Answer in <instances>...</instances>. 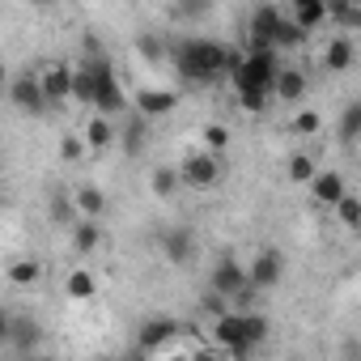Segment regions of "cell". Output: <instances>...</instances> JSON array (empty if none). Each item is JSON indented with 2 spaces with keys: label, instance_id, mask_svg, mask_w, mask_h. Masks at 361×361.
<instances>
[{
  "label": "cell",
  "instance_id": "6da1fadb",
  "mask_svg": "<svg viewBox=\"0 0 361 361\" xmlns=\"http://www.w3.org/2000/svg\"><path fill=\"white\" fill-rule=\"evenodd\" d=\"M247 51H230L226 43L217 39H183L170 47V60H174V73L192 81V85H209L217 77H234V68L243 64Z\"/></svg>",
  "mask_w": 361,
  "mask_h": 361
},
{
  "label": "cell",
  "instance_id": "7a4b0ae2",
  "mask_svg": "<svg viewBox=\"0 0 361 361\" xmlns=\"http://www.w3.org/2000/svg\"><path fill=\"white\" fill-rule=\"evenodd\" d=\"M268 336H272V323H268V314H264V310H251V314L230 310V314L213 319V344H217V348H226L234 361H247V357L268 340Z\"/></svg>",
  "mask_w": 361,
  "mask_h": 361
},
{
  "label": "cell",
  "instance_id": "3957f363",
  "mask_svg": "<svg viewBox=\"0 0 361 361\" xmlns=\"http://www.w3.org/2000/svg\"><path fill=\"white\" fill-rule=\"evenodd\" d=\"M285 68L281 51H247L243 64L234 68V94H272V81L276 73Z\"/></svg>",
  "mask_w": 361,
  "mask_h": 361
},
{
  "label": "cell",
  "instance_id": "277c9868",
  "mask_svg": "<svg viewBox=\"0 0 361 361\" xmlns=\"http://www.w3.org/2000/svg\"><path fill=\"white\" fill-rule=\"evenodd\" d=\"M90 68L98 73V102H94V115L115 119L119 111H128V106H132V94L123 90V81L115 77V68H111L106 60H90Z\"/></svg>",
  "mask_w": 361,
  "mask_h": 361
},
{
  "label": "cell",
  "instance_id": "5b68a950",
  "mask_svg": "<svg viewBox=\"0 0 361 361\" xmlns=\"http://www.w3.org/2000/svg\"><path fill=\"white\" fill-rule=\"evenodd\" d=\"M178 174H183V188H196V192L217 188L221 183V157L209 153L204 145H196L183 161H178Z\"/></svg>",
  "mask_w": 361,
  "mask_h": 361
},
{
  "label": "cell",
  "instance_id": "8992f818",
  "mask_svg": "<svg viewBox=\"0 0 361 361\" xmlns=\"http://www.w3.org/2000/svg\"><path fill=\"white\" fill-rule=\"evenodd\" d=\"M9 102L22 111V115H43L51 102H47V90H43V81H39V73L30 68V73H18L13 81H9Z\"/></svg>",
  "mask_w": 361,
  "mask_h": 361
},
{
  "label": "cell",
  "instance_id": "52a82bcc",
  "mask_svg": "<svg viewBox=\"0 0 361 361\" xmlns=\"http://www.w3.org/2000/svg\"><path fill=\"white\" fill-rule=\"evenodd\" d=\"M178 336H183V327L174 319H166V314H157V319H145L136 327V348L140 353H166V348L178 344Z\"/></svg>",
  "mask_w": 361,
  "mask_h": 361
},
{
  "label": "cell",
  "instance_id": "ba28073f",
  "mask_svg": "<svg viewBox=\"0 0 361 361\" xmlns=\"http://www.w3.org/2000/svg\"><path fill=\"white\" fill-rule=\"evenodd\" d=\"M247 285H251L247 264H243V259H234V255H221V259L213 264V272H209V289H213V293H221V298H230V302H234Z\"/></svg>",
  "mask_w": 361,
  "mask_h": 361
},
{
  "label": "cell",
  "instance_id": "9c48e42d",
  "mask_svg": "<svg viewBox=\"0 0 361 361\" xmlns=\"http://www.w3.org/2000/svg\"><path fill=\"white\" fill-rule=\"evenodd\" d=\"M247 276H251V285L259 289V293H268V289H276L281 281H285V251H276V247H264L251 264H247Z\"/></svg>",
  "mask_w": 361,
  "mask_h": 361
},
{
  "label": "cell",
  "instance_id": "30bf717a",
  "mask_svg": "<svg viewBox=\"0 0 361 361\" xmlns=\"http://www.w3.org/2000/svg\"><path fill=\"white\" fill-rule=\"evenodd\" d=\"M39 81H43V90H47V102H73L77 64H60V60H51V64L39 68Z\"/></svg>",
  "mask_w": 361,
  "mask_h": 361
},
{
  "label": "cell",
  "instance_id": "8fae6325",
  "mask_svg": "<svg viewBox=\"0 0 361 361\" xmlns=\"http://www.w3.org/2000/svg\"><path fill=\"white\" fill-rule=\"evenodd\" d=\"M310 94V77H306V68H298V64H285L281 73H276V81H272V102H289V106H302V98Z\"/></svg>",
  "mask_w": 361,
  "mask_h": 361
},
{
  "label": "cell",
  "instance_id": "7c38bea8",
  "mask_svg": "<svg viewBox=\"0 0 361 361\" xmlns=\"http://www.w3.org/2000/svg\"><path fill=\"white\" fill-rule=\"evenodd\" d=\"M132 102H136V115L140 119H161V115H170L178 106V94L174 90H161V85H140Z\"/></svg>",
  "mask_w": 361,
  "mask_h": 361
},
{
  "label": "cell",
  "instance_id": "4fadbf2b",
  "mask_svg": "<svg viewBox=\"0 0 361 361\" xmlns=\"http://www.w3.org/2000/svg\"><path fill=\"white\" fill-rule=\"evenodd\" d=\"M161 255H166L174 268L192 264V259H196V234H192V230H183V226L166 230V234H161Z\"/></svg>",
  "mask_w": 361,
  "mask_h": 361
},
{
  "label": "cell",
  "instance_id": "5bb4252c",
  "mask_svg": "<svg viewBox=\"0 0 361 361\" xmlns=\"http://www.w3.org/2000/svg\"><path fill=\"white\" fill-rule=\"evenodd\" d=\"M344 196H348V188H344L340 170H319V178L310 183V200H314V204H323V209H336Z\"/></svg>",
  "mask_w": 361,
  "mask_h": 361
},
{
  "label": "cell",
  "instance_id": "9a60e30c",
  "mask_svg": "<svg viewBox=\"0 0 361 361\" xmlns=\"http://www.w3.org/2000/svg\"><path fill=\"white\" fill-rule=\"evenodd\" d=\"M357 64V43L348 35H331L327 47H323V68L327 73H348Z\"/></svg>",
  "mask_w": 361,
  "mask_h": 361
},
{
  "label": "cell",
  "instance_id": "2e32d148",
  "mask_svg": "<svg viewBox=\"0 0 361 361\" xmlns=\"http://www.w3.org/2000/svg\"><path fill=\"white\" fill-rule=\"evenodd\" d=\"M289 18H293L306 35H314L323 22H331V5H323V0H293V5H289Z\"/></svg>",
  "mask_w": 361,
  "mask_h": 361
},
{
  "label": "cell",
  "instance_id": "e0dca14e",
  "mask_svg": "<svg viewBox=\"0 0 361 361\" xmlns=\"http://www.w3.org/2000/svg\"><path fill=\"white\" fill-rule=\"evenodd\" d=\"M5 336H9V344H13L18 353H30V357H35V344L43 340V327H39L35 319L18 314V319H9V323H5Z\"/></svg>",
  "mask_w": 361,
  "mask_h": 361
},
{
  "label": "cell",
  "instance_id": "ac0fdd59",
  "mask_svg": "<svg viewBox=\"0 0 361 361\" xmlns=\"http://www.w3.org/2000/svg\"><path fill=\"white\" fill-rule=\"evenodd\" d=\"M73 200H77L81 221H102V213H106V192H102V188L85 183V188H77V192H73Z\"/></svg>",
  "mask_w": 361,
  "mask_h": 361
},
{
  "label": "cell",
  "instance_id": "d6986e66",
  "mask_svg": "<svg viewBox=\"0 0 361 361\" xmlns=\"http://www.w3.org/2000/svg\"><path fill=\"white\" fill-rule=\"evenodd\" d=\"M81 136H85V145H90L94 153H102V149H111V145H115V136H119V132H115V123H111L106 115H90V123H85V132H81Z\"/></svg>",
  "mask_w": 361,
  "mask_h": 361
},
{
  "label": "cell",
  "instance_id": "ffe728a7",
  "mask_svg": "<svg viewBox=\"0 0 361 361\" xmlns=\"http://www.w3.org/2000/svg\"><path fill=\"white\" fill-rule=\"evenodd\" d=\"M149 188H153L157 200H170L178 188H183V174H178V166H157L153 178H149Z\"/></svg>",
  "mask_w": 361,
  "mask_h": 361
},
{
  "label": "cell",
  "instance_id": "44dd1931",
  "mask_svg": "<svg viewBox=\"0 0 361 361\" xmlns=\"http://www.w3.org/2000/svg\"><path fill=\"white\" fill-rule=\"evenodd\" d=\"M331 22H336V35H357L361 30V5H353V0H340V5H331Z\"/></svg>",
  "mask_w": 361,
  "mask_h": 361
},
{
  "label": "cell",
  "instance_id": "7402d4cb",
  "mask_svg": "<svg viewBox=\"0 0 361 361\" xmlns=\"http://www.w3.org/2000/svg\"><path fill=\"white\" fill-rule=\"evenodd\" d=\"M64 293H68L73 302H90V298L98 293V281H94L85 268H73V272L64 276Z\"/></svg>",
  "mask_w": 361,
  "mask_h": 361
},
{
  "label": "cell",
  "instance_id": "603a6c76",
  "mask_svg": "<svg viewBox=\"0 0 361 361\" xmlns=\"http://www.w3.org/2000/svg\"><path fill=\"white\" fill-rule=\"evenodd\" d=\"M73 102H98V73L90 64H77V81H73Z\"/></svg>",
  "mask_w": 361,
  "mask_h": 361
},
{
  "label": "cell",
  "instance_id": "cb8c5ba5",
  "mask_svg": "<svg viewBox=\"0 0 361 361\" xmlns=\"http://www.w3.org/2000/svg\"><path fill=\"white\" fill-rule=\"evenodd\" d=\"M73 247H77L81 255L98 251V247H102V221H77V226H73Z\"/></svg>",
  "mask_w": 361,
  "mask_h": 361
},
{
  "label": "cell",
  "instance_id": "d4e9b609",
  "mask_svg": "<svg viewBox=\"0 0 361 361\" xmlns=\"http://www.w3.org/2000/svg\"><path fill=\"white\" fill-rule=\"evenodd\" d=\"M39 276H43V264L39 259H13L9 264V285H18V289H30V285H39Z\"/></svg>",
  "mask_w": 361,
  "mask_h": 361
},
{
  "label": "cell",
  "instance_id": "484cf974",
  "mask_svg": "<svg viewBox=\"0 0 361 361\" xmlns=\"http://www.w3.org/2000/svg\"><path fill=\"white\" fill-rule=\"evenodd\" d=\"M314 178H319V166H314V157L310 153H293L289 157V183H314Z\"/></svg>",
  "mask_w": 361,
  "mask_h": 361
},
{
  "label": "cell",
  "instance_id": "4316f807",
  "mask_svg": "<svg viewBox=\"0 0 361 361\" xmlns=\"http://www.w3.org/2000/svg\"><path fill=\"white\" fill-rule=\"evenodd\" d=\"M340 140L344 145H357L361 140V102H348L340 111Z\"/></svg>",
  "mask_w": 361,
  "mask_h": 361
},
{
  "label": "cell",
  "instance_id": "83f0119b",
  "mask_svg": "<svg viewBox=\"0 0 361 361\" xmlns=\"http://www.w3.org/2000/svg\"><path fill=\"white\" fill-rule=\"evenodd\" d=\"M200 145L221 157V153L230 149V128H226V123H204V128H200Z\"/></svg>",
  "mask_w": 361,
  "mask_h": 361
},
{
  "label": "cell",
  "instance_id": "f1b7e54d",
  "mask_svg": "<svg viewBox=\"0 0 361 361\" xmlns=\"http://www.w3.org/2000/svg\"><path fill=\"white\" fill-rule=\"evenodd\" d=\"M306 39H310V35H306V30H302V26H298V22L289 18V13H285V22H281V30H276V51H289V47H302Z\"/></svg>",
  "mask_w": 361,
  "mask_h": 361
},
{
  "label": "cell",
  "instance_id": "f546056e",
  "mask_svg": "<svg viewBox=\"0 0 361 361\" xmlns=\"http://www.w3.org/2000/svg\"><path fill=\"white\" fill-rule=\"evenodd\" d=\"M336 217H340L344 230H361V196H344L336 204Z\"/></svg>",
  "mask_w": 361,
  "mask_h": 361
},
{
  "label": "cell",
  "instance_id": "4dcf8cb0",
  "mask_svg": "<svg viewBox=\"0 0 361 361\" xmlns=\"http://www.w3.org/2000/svg\"><path fill=\"white\" fill-rule=\"evenodd\" d=\"M319 128H323L319 111H310V106H298V111H293V132H298V136H314Z\"/></svg>",
  "mask_w": 361,
  "mask_h": 361
},
{
  "label": "cell",
  "instance_id": "1f68e13d",
  "mask_svg": "<svg viewBox=\"0 0 361 361\" xmlns=\"http://www.w3.org/2000/svg\"><path fill=\"white\" fill-rule=\"evenodd\" d=\"M136 51H140L145 60H166V56H170V43H161L157 35H140V39H136Z\"/></svg>",
  "mask_w": 361,
  "mask_h": 361
},
{
  "label": "cell",
  "instance_id": "d6a6232c",
  "mask_svg": "<svg viewBox=\"0 0 361 361\" xmlns=\"http://www.w3.org/2000/svg\"><path fill=\"white\" fill-rule=\"evenodd\" d=\"M51 217H56L60 226H64V221H73V217H77V200H73V196H64V192H56V196H51ZM73 226H77V221H73Z\"/></svg>",
  "mask_w": 361,
  "mask_h": 361
},
{
  "label": "cell",
  "instance_id": "836d02e7",
  "mask_svg": "<svg viewBox=\"0 0 361 361\" xmlns=\"http://www.w3.org/2000/svg\"><path fill=\"white\" fill-rule=\"evenodd\" d=\"M85 153H90L85 136H64V140H60V157H64V161H81Z\"/></svg>",
  "mask_w": 361,
  "mask_h": 361
},
{
  "label": "cell",
  "instance_id": "e575fe53",
  "mask_svg": "<svg viewBox=\"0 0 361 361\" xmlns=\"http://www.w3.org/2000/svg\"><path fill=\"white\" fill-rule=\"evenodd\" d=\"M200 306H204V314H213V319H221V314H230V310H234V306H230V298H221V293H213V289L200 298Z\"/></svg>",
  "mask_w": 361,
  "mask_h": 361
},
{
  "label": "cell",
  "instance_id": "d590c367",
  "mask_svg": "<svg viewBox=\"0 0 361 361\" xmlns=\"http://www.w3.org/2000/svg\"><path fill=\"white\" fill-rule=\"evenodd\" d=\"M123 145H128V153H136V149L145 145V119H136V123L123 132Z\"/></svg>",
  "mask_w": 361,
  "mask_h": 361
},
{
  "label": "cell",
  "instance_id": "8d00e7d4",
  "mask_svg": "<svg viewBox=\"0 0 361 361\" xmlns=\"http://www.w3.org/2000/svg\"><path fill=\"white\" fill-rule=\"evenodd\" d=\"M192 353H196V348H183V344H174V348H166V353H161V361H192Z\"/></svg>",
  "mask_w": 361,
  "mask_h": 361
},
{
  "label": "cell",
  "instance_id": "74e56055",
  "mask_svg": "<svg viewBox=\"0 0 361 361\" xmlns=\"http://www.w3.org/2000/svg\"><path fill=\"white\" fill-rule=\"evenodd\" d=\"M192 361H221V353H217V348H209V344H196Z\"/></svg>",
  "mask_w": 361,
  "mask_h": 361
},
{
  "label": "cell",
  "instance_id": "f35d334b",
  "mask_svg": "<svg viewBox=\"0 0 361 361\" xmlns=\"http://www.w3.org/2000/svg\"><path fill=\"white\" fill-rule=\"evenodd\" d=\"M30 361H56V357H30Z\"/></svg>",
  "mask_w": 361,
  "mask_h": 361
}]
</instances>
